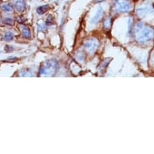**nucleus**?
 Segmentation results:
<instances>
[{
  "label": "nucleus",
  "instance_id": "nucleus-1",
  "mask_svg": "<svg viewBox=\"0 0 154 154\" xmlns=\"http://www.w3.org/2000/svg\"><path fill=\"white\" fill-rule=\"evenodd\" d=\"M116 9L119 12H127L131 9V6L125 0H120L116 2Z\"/></svg>",
  "mask_w": 154,
  "mask_h": 154
},
{
  "label": "nucleus",
  "instance_id": "nucleus-2",
  "mask_svg": "<svg viewBox=\"0 0 154 154\" xmlns=\"http://www.w3.org/2000/svg\"><path fill=\"white\" fill-rule=\"evenodd\" d=\"M15 9L19 11V12H23L24 9H25V3L23 1H17L15 4Z\"/></svg>",
  "mask_w": 154,
  "mask_h": 154
},
{
  "label": "nucleus",
  "instance_id": "nucleus-3",
  "mask_svg": "<svg viewBox=\"0 0 154 154\" xmlns=\"http://www.w3.org/2000/svg\"><path fill=\"white\" fill-rule=\"evenodd\" d=\"M22 33H23V35L24 38L29 39L31 37V32L29 30V28H27V27H23L22 28Z\"/></svg>",
  "mask_w": 154,
  "mask_h": 154
},
{
  "label": "nucleus",
  "instance_id": "nucleus-4",
  "mask_svg": "<svg viewBox=\"0 0 154 154\" xmlns=\"http://www.w3.org/2000/svg\"><path fill=\"white\" fill-rule=\"evenodd\" d=\"M2 10L4 11H8V12H10L11 11L13 10L12 6L11 5V4H5V5L2 6Z\"/></svg>",
  "mask_w": 154,
  "mask_h": 154
},
{
  "label": "nucleus",
  "instance_id": "nucleus-5",
  "mask_svg": "<svg viewBox=\"0 0 154 154\" xmlns=\"http://www.w3.org/2000/svg\"><path fill=\"white\" fill-rule=\"evenodd\" d=\"M3 23L7 24V25H10V26H13L15 24V21L13 20L12 19H10V18H5L4 20H3Z\"/></svg>",
  "mask_w": 154,
  "mask_h": 154
},
{
  "label": "nucleus",
  "instance_id": "nucleus-6",
  "mask_svg": "<svg viewBox=\"0 0 154 154\" xmlns=\"http://www.w3.org/2000/svg\"><path fill=\"white\" fill-rule=\"evenodd\" d=\"M3 40L6 41H11L13 40V35L11 32H7L3 36Z\"/></svg>",
  "mask_w": 154,
  "mask_h": 154
},
{
  "label": "nucleus",
  "instance_id": "nucleus-7",
  "mask_svg": "<svg viewBox=\"0 0 154 154\" xmlns=\"http://www.w3.org/2000/svg\"><path fill=\"white\" fill-rule=\"evenodd\" d=\"M47 10H48V6H43V7H41V8H37V13L38 14H40V15H42V14H44Z\"/></svg>",
  "mask_w": 154,
  "mask_h": 154
},
{
  "label": "nucleus",
  "instance_id": "nucleus-8",
  "mask_svg": "<svg viewBox=\"0 0 154 154\" xmlns=\"http://www.w3.org/2000/svg\"><path fill=\"white\" fill-rule=\"evenodd\" d=\"M101 16H102V10L100 11V13H97V15H96L95 17L94 18L93 22H95V21H97V20H99V18L101 17Z\"/></svg>",
  "mask_w": 154,
  "mask_h": 154
},
{
  "label": "nucleus",
  "instance_id": "nucleus-9",
  "mask_svg": "<svg viewBox=\"0 0 154 154\" xmlns=\"http://www.w3.org/2000/svg\"><path fill=\"white\" fill-rule=\"evenodd\" d=\"M16 57H10V58H8V60H7V61H7V62H10V61H16Z\"/></svg>",
  "mask_w": 154,
  "mask_h": 154
},
{
  "label": "nucleus",
  "instance_id": "nucleus-10",
  "mask_svg": "<svg viewBox=\"0 0 154 154\" xmlns=\"http://www.w3.org/2000/svg\"><path fill=\"white\" fill-rule=\"evenodd\" d=\"M101 1H103V0H99V2H101Z\"/></svg>",
  "mask_w": 154,
  "mask_h": 154
},
{
  "label": "nucleus",
  "instance_id": "nucleus-11",
  "mask_svg": "<svg viewBox=\"0 0 154 154\" xmlns=\"http://www.w3.org/2000/svg\"><path fill=\"white\" fill-rule=\"evenodd\" d=\"M0 23H1V19H0Z\"/></svg>",
  "mask_w": 154,
  "mask_h": 154
}]
</instances>
